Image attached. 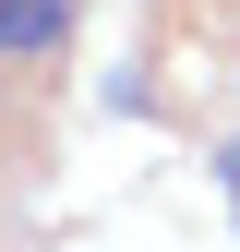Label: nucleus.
Listing matches in <instances>:
<instances>
[{
    "instance_id": "1",
    "label": "nucleus",
    "mask_w": 240,
    "mask_h": 252,
    "mask_svg": "<svg viewBox=\"0 0 240 252\" xmlns=\"http://www.w3.org/2000/svg\"><path fill=\"white\" fill-rule=\"evenodd\" d=\"M72 36V0H0V60H48Z\"/></svg>"
},
{
    "instance_id": "2",
    "label": "nucleus",
    "mask_w": 240,
    "mask_h": 252,
    "mask_svg": "<svg viewBox=\"0 0 240 252\" xmlns=\"http://www.w3.org/2000/svg\"><path fill=\"white\" fill-rule=\"evenodd\" d=\"M228 204H240V144H228Z\"/></svg>"
}]
</instances>
